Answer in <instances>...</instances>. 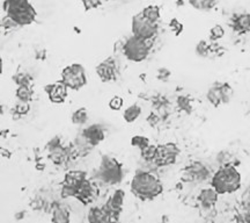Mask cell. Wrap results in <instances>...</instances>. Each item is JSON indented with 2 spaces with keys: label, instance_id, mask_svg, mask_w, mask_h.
<instances>
[{
  "label": "cell",
  "instance_id": "17",
  "mask_svg": "<svg viewBox=\"0 0 250 223\" xmlns=\"http://www.w3.org/2000/svg\"><path fill=\"white\" fill-rule=\"evenodd\" d=\"M96 196V190L94 187V185L90 183V181L87 179L86 181H83V185L78 188L76 197L78 200L81 201L83 205H88V203L93 202L94 199H95Z\"/></svg>",
  "mask_w": 250,
  "mask_h": 223
},
{
  "label": "cell",
  "instance_id": "28",
  "mask_svg": "<svg viewBox=\"0 0 250 223\" xmlns=\"http://www.w3.org/2000/svg\"><path fill=\"white\" fill-rule=\"evenodd\" d=\"M149 144L151 143H149V140L147 137L140 136V135H136V136H133L132 139H131V146L138 148L140 151L145 149V148H147Z\"/></svg>",
  "mask_w": 250,
  "mask_h": 223
},
{
  "label": "cell",
  "instance_id": "14",
  "mask_svg": "<svg viewBox=\"0 0 250 223\" xmlns=\"http://www.w3.org/2000/svg\"><path fill=\"white\" fill-rule=\"evenodd\" d=\"M116 218L107 209V207H93L88 213L89 223H115Z\"/></svg>",
  "mask_w": 250,
  "mask_h": 223
},
{
  "label": "cell",
  "instance_id": "6",
  "mask_svg": "<svg viewBox=\"0 0 250 223\" xmlns=\"http://www.w3.org/2000/svg\"><path fill=\"white\" fill-rule=\"evenodd\" d=\"M62 81L70 90L79 91L86 86L87 74L86 70L79 63H73L62 71Z\"/></svg>",
  "mask_w": 250,
  "mask_h": 223
},
{
  "label": "cell",
  "instance_id": "38",
  "mask_svg": "<svg viewBox=\"0 0 250 223\" xmlns=\"http://www.w3.org/2000/svg\"><path fill=\"white\" fill-rule=\"evenodd\" d=\"M169 77H170V71L168 70V69L162 68V69H160V70L158 71L159 80L166 81V80H168V78H169Z\"/></svg>",
  "mask_w": 250,
  "mask_h": 223
},
{
  "label": "cell",
  "instance_id": "11",
  "mask_svg": "<svg viewBox=\"0 0 250 223\" xmlns=\"http://www.w3.org/2000/svg\"><path fill=\"white\" fill-rule=\"evenodd\" d=\"M96 74H98L100 80L103 81V83H110V81L116 80L118 76V69L115 59L109 57L100 63L96 67Z\"/></svg>",
  "mask_w": 250,
  "mask_h": 223
},
{
  "label": "cell",
  "instance_id": "2",
  "mask_svg": "<svg viewBox=\"0 0 250 223\" xmlns=\"http://www.w3.org/2000/svg\"><path fill=\"white\" fill-rule=\"evenodd\" d=\"M241 180V174L235 165H223L212 177L211 185L219 194H229L239 190Z\"/></svg>",
  "mask_w": 250,
  "mask_h": 223
},
{
  "label": "cell",
  "instance_id": "23",
  "mask_svg": "<svg viewBox=\"0 0 250 223\" xmlns=\"http://www.w3.org/2000/svg\"><path fill=\"white\" fill-rule=\"evenodd\" d=\"M15 97L20 102H28L29 103L33 100L34 91L31 86H18Z\"/></svg>",
  "mask_w": 250,
  "mask_h": 223
},
{
  "label": "cell",
  "instance_id": "20",
  "mask_svg": "<svg viewBox=\"0 0 250 223\" xmlns=\"http://www.w3.org/2000/svg\"><path fill=\"white\" fill-rule=\"evenodd\" d=\"M233 28L239 34L250 31V14H239L233 19Z\"/></svg>",
  "mask_w": 250,
  "mask_h": 223
},
{
  "label": "cell",
  "instance_id": "15",
  "mask_svg": "<svg viewBox=\"0 0 250 223\" xmlns=\"http://www.w3.org/2000/svg\"><path fill=\"white\" fill-rule=\"evenodd\" d=\"M85 139L88 141V143L92 147H96L98 144H100L104 140L105 134H104V129L99 124H92L89 127L85 128L83 130H81Z\"/></svg>",
  "mask_w": 250,
  "mask_h": 223
},
{
  "label": "cell",
  "instance_id": "37",
  "mask_svg": "<svg viewBox=\"0 0 250 223\" xmlns=\"http://www.w3.org/2000/svg\"><path fill=\"white\" fill-rule=\"evenodd\" d=\"M29 103L28 102H19L15 107V112L19 113V114H26V113L29 112Z\"/></svg>",
  "mask_w": 250,
  "mask_h": 223
},
{
  "label": "cell",
  "instance_id": "13",
  "mask_svg": "<svg viewBox=\"0 0 250 223\" xmlns=\"http://www.w3.org/2000/svg\"><path fill=\"white\" fill-rule=\"evenodd\" d=\"M50 101L54 103H62L67 98L68 87L62 81H57L55 84H48L44 87Z\"/></svg>",
  "mask_w": 250,
  "mask_h": 223
},
{
  "label": "cell",
  "instance_id": "9",
  "mask_svg": "<svg viewBox=\"0 0 250 223\" xmlns=\"http://www.w3.org/2000/svg\"><path fill=\"white\" fill-rule=\"evenodd\" d=\"M180 155V148L175 143H166L158 146V151L154 158V164L159 168L173 165Z\"/></svg>",
  "mask_w": 250,
  "mask_h": 223
},
{
  "label": "cell",
  "instance_id": "32",
  "mask_svg": "<svg viewBox=\"0 0 250 223\" xmlns=\"http://www.w3.org/2000/svg\"><path fill=\"white\" fill-rule=\"evenodd\" d=\"M123 105L124 101L121 97H114V98H111L110 101H109V107H110L112 111H121Z\"/></svg>",
  "mask_w": 250,
  "mask_h": 223
},
{
  "label": "cell",
  "instance_id": "22",
  "mask_svg": "<svg viewBox=\"0 0 250 223\" xmlns=\"http://www.w3.org/2000/svg\"><path fill=\"white\" fill-rule=\"evenodd\" d=\"M140 115H142V107L137 105V103H134V105H131L125 109L123 113V119L127 124H132Z\"/></svg>",
  "mask_w": 250,
  "mask_h": 223
},
{
  "label": "cell",
  "instance_id": "3",
  "mask_svg": "<svg viewBox=\"0 0 250 223\" xmlns=\"http://www.w3.org/2000/svg\"><path fill=\"white\" fill-rule=\"evenodd\" d=\"M6 14L19 26H28L35 21L36 11L28 0H4Z\"/></svg>",
  "mask_w": 250,
  "mask_h": 223
},
{
  "label": "cell",
  "instance_id": "29",
  "mask_svg": "<svg viewBox=\"0 0 250 223\" xmlns=\"http://www.w3.org/2000/svg\"><path fill=\"white\" fill-rule=\"evenodd\" d=\"M13 80L18 86H31L33 77L28 74H18L13 77Z\"/></svg>",
  "mask_w": 250,
  "mask_h": 223
},
{
  "label": "cell",
  "instance_id": "35",
  "mask_svg": "<svg viewBox=\"0 0 250 223\" xmlns=\"http://www.w3.org/2000/svg\"><path fill=\"white\" fill-rule=\"evenodd\" d=\"M177 105H179V107L181 109H183V111H186V112L191 111L190 101H189V99L187 98V97H180V98L177 99Z\"/></svg>",
  "mask_w": 250,
  "mask_h": 223
},
{
  "label": "cell",
  "instance_id": "25",
  "mask_svg": "<svg viewBox=\"0 0 250 223\" xmlns=\"http://www.w3.org/2000/svg\"><path fill=\"white\" fill-rule=\"evenodd\" d=\"M71 120L73 124H77V125L85 124L87 120H88V113H87V109L85 107L78 108L77 111H74L73 114H72Z\"/></svg>",
  "mask_w": 250,
  "mask_h": 223
},
{
  "label": "cell",
  "instance_id": "10",
  "mask_svg": "<svg viewBox=\"0 0 250 223\" xmlns=\"http://www.w3.org/2000/svg\"><path fill=\"white\" fill-rule=\"evenodd\" d=\"M210 177V170L202 162H193L183 169L182 179L187 183H202Z\"/></svg>",
  "mask_w": 250,
  "mask_h": 223
},
{
  "label": "cell",
  "instance_id": "31",
  "mask_svg": "<svg viewBox=\"0 0 250 223\" xmlns=\"http://www.w3.org/2000/svg\"><path fill=\"white\" fill-rule=\"evenodd\" d=\"M224 35H225V30H224V28L220 26V25H215V26L211 28L210 36H211L212 41L220 40L221 37H224Z\"/></svg>",
  "mask_w": 250,
  "mask_h": 223
},
{
  "label": "cell",
  "instance_id": "26",
  "mask_svg": "<svg viewBox=\"0 0 250 223\" xmlns=\"http://www.w3.org/2000/svg\"><path fill=\"white\" fill-rule=\"evenodd\" d=\"M142 14L147 19V20L152 21V23H158V20L160 19V8L154 5L147 6V7L143 9Z\"/></svg>",
  "mask_w": 250,
  "mask_h": 223
},
{
  "label": "cell",
  "instance_id": "19",
  "mask_svg": "<svg viewBox=\"0 0 250 223\" xmlns=\"http://www.w3.org/2000/svg\"><path fill=\"white\" fill-rule=\"evenodd\" d=\"M218 196L219 193L213 187L204 188V190H202V192L199 193L198 200L199 202H201L202 207H204V208H211V207H213L215 203H217Z\"/></svg>",
  "mask_w": 250,
  "mask_h": 223
},
{
  "label": "cell",
  "instance_id": "36",
  "mask_svg": "<svg viewBox=\"0 0 250 223\" xmlns=\"http://www.w3.org/2000/svg\"><path fill=\"white\" fill-rule=\"evenodd\" d=\"M83 7H85L87 11L93 8H98L100 5H101L102 0H83Z\"/></svg>",
  "mask_w": 250,
  "mask_h": 223
},
{
  "label": "cell",
  "instance_id": "12",
  "mask_svg": "<svg viewBox=\"0 0 250 223\" xmlns=\"http://www.w3.org/2000/svg\"><path fill=\"white\" fill-rule=\"evenodd\" d=\"M48 152H49V159L54 163L55 165H62L65 164V163H67L68 159H71L72 157L74 156V152L78 155L76 148L64 147L62 144L57 148H55V149L50 150Z\"/></svg>",
  "mask_w": 250,
  "mask_h": 223
},
{
  "label": "cell",
  "instance_id": "8",
  "mask_svg": "<svg viewBox=\"0 0 250 223\" xmlns=\"http://www.w3.org/2000/svg\"><path fill=\"white\" fill-rule=\"evenodd\" d=\"M131 27H132L133 36L144 40L154 39L158 33V24L147 20L142 13L134 15Z\"/></svg>",
  "mask_w": 250,
  "mask_h": 223
},
{
  "label": "cell",
  "instance_id": "39",
  "mask_svg": "<svg viewBox=\"0 0 250 223\" xmlns=\"http://www.w3.org/2000/svg\"><path fill=\"white\" fill-rule=\"evenodd\" d=\"M248 194H249V197H250V185H249V187H248Z\"/></svg>",
  "mask_w": 250,
  "mask_h": 223
},
{
  "label": "cell",
  "instance_id": "33",
  "mask_svg": "<svg viewBox=\"0 0 250 223\" xmlns=\"http://www.w3.org/2000/svg\"><path fill=\"white\" fill-rule=\"evenodd\" d=\"M169 28L174 31L175 35L179 36L183 30V25L181 24L180 21L177 20V19H173V20H171L169 23Z\"/></svg>",
  "mask_w": 250,
  "mask_h": 223
},
{
  "label": "cell",
  "instance_id": "1",
  "mask_svg": "<svg viewBox=\"0 0 250 223\" xmlns=\"http://www.w3.org/2000/svg\"><path fill=\"white\" fill-rule=\"evenodd\" d=\"M131 191L140 200H153L162 193L164 186L155 174L138 171L131 181Z\"/></svg>",
  "mask_w": 250,
  "mask_h": 223
},
{
  "label": "cell",
  "instance_id": "34",
  "mask_svg": "<svg viewBox=\"0 0 250 223\" xmlns=\"http://www.w3.org/2000/svg\"><path fill=\"white\" fill-rule=\"evenodd\" d=\"M1 26H2V28H4V29H13V28H15V27H18L19 25L15 23V21L13 20V19L12 18H9L8 15H6V17L2 19V21H1Z\"/></svg>",
  "mask_w": 250,
  "mask_h": 223
},
{
  "label": "cell",
  "instance_id": "5",
  "mask_svg": "<svg viewBox=\"0 0 250 223\" xmlns=\"http://www.w3.org/2000/svg\"><path fill=\"white\" fill-rule=\"evenodd\" d=\"M99 175L107 184L115 185L121 183L123 179V165L114 157L103 156L100 164Z\"/></svg>",
  "mask_w": 250,
  "mask_h": 223
},
{
  "label": "cell",
  "instance_id": "7",
  "mask_svg": "<svg viewBox=\"0 0 250 223\" xmlns=\"http://www.w3.org/2000/svg\"><path fill=\"white\" fill-rule=\"evenodd\" d=\"M234 91L228 83H214L206 93V99L214 107L228 103L233 98Z\"/></svg>",
  "mask_w": 250,
  "mask_h": 223
},
{
  "label": "cell",
  "instance_id": "4",
  "mask_svg": "<svg viewBox=\"0 0 250 223\" xmlns=\"http://www.w3.org/2000/svg\"><path fill=\"white\" fill-rule=\"evenodd\" d=\"M153 43L154 39L144 40L132 35L123 45V55L131 62L140 63L148 57Z\"/></svg>",
  "mask_w": 250,
  "mask_h": 223
},
{
  "label": "cell",
  "instance_id": "18",
  "mask_svg": "<svg viewBox=\"0 0 250 223\" xmlns=\"http://www.w3.org/2000/svg\"><path fill=\"white\" fill-rule=\"evenodd\" d=\"M124 197H125L124 191L117 190V191H115V193L112 194L110 198H109L107 203H105L107 209L116 219L118 218V215H120L122 212V207H123V202H124Z\"/></svg>",
  "mask_w": 250,
  "mask_h": 223
},
{
  "label": "cell",
  "instance_id": "16",
  "mask_svg": "<svg viewBox=\"0 0 250 223\" xmlns=\"http://www.w3.org/2000/svg\"><path fill=\"white\" fill-rule=\"evenodd\" d=\"M87 180V174L86 172L79 171V170H76V171H68L66 174H65L64 181H62V185L66 187H70L74 192L77 193L78 188H79L81 185H83V181ZM76 197V196H74Z\"/></svg>",
  "mask_w": 250,
  "mask_h": 223
},
{
  "label": "cell",
  "instance_id": "30",
  "mask_svg": "<svg viewBox=\"0 0 250 223\" xmlns=\"http://www.w3.org/2000/svg\"><path fill=\"white\" fill-rule=\"evenodd\" d=\"M212 46H208L205 41H201L198 42V45L196 46V54L201 57H208L212 51Z\"/></svg>",
  "mask_w": 250,
  "mask_h": 223
},
{
  "label": "cell",
  "instance_id": "21",
  "mask_svg": "<svg viewBox=\"0 0 250 223\" xmlns=\"http://www.w3.org/2000/svg\"><path fill=\"white\" fill-rule=\"evenodd\" d=\"M52 223H70L71 215L66 207L57 205L52 210Z\"/></svg>",
  "mask_w": 250,
  "mask_h": 223
},
{
  "label": "cell",
  "instance_id": "24",
  "mask_svg": "<svg viewBox=\"0 0 250 223\" xmlns=\"http://www.w3.org/2000/svg\"><path fill=\"white\" fill-rule=\"evenodd\" d=\"M217 2L218 0H189V4L198 11H210Z\"/></svg>",
  "mask_w": 250,
  "mask_h": 223
},
{
  "label": "cell",
  "instance_id": "27",
  "mask_svg": "<svg viewBox=\"0 0 250 223\" xmlns=\"http://www.w3.org/2000/svg\"><path fill=\"white\" fill-rule=\"evenodd\" d=\"M156 151H158V146L149 144L147 148H145V149L140 151V155H142V157L146 162H154Z\"/></svg>",
  "mask_w": 250,
  "mask_h": 223
}]
</instances>
